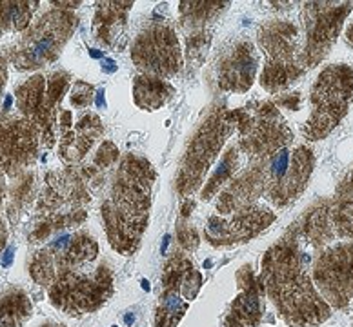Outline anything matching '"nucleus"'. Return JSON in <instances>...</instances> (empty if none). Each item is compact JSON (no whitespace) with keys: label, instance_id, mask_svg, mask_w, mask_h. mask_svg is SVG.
<instances>
[{"label":"nucleus","instance_id":"72a5a7b5","mask_svg":"<svg viewBox=\"0 0 353 327\" xmlns=\"http://www.w3.org/2000/svg\"><path fill=\"white\" fill-rule=\"evenodd\" d=\"M277 104L279 106L288 107V109L297 111L299 106H301V95H299V93H293V95H284L279 98Z\"/></svg>","mask_w":353,"mask_h":327},{"label":"nucleus","instance_id":"f704fd0d","mask_svg":"<svg viewBox=\"0 0 353 327\" xmlns=\"http://www.w3.org/2000/svg\"><path fill=\"white\" fill-rule=\"evenodd\" d=\"M6 82H8V59L0 53V101L4 95Z\"/></svg>","mask_w":353,"mask_h":327},{"label":"nucleus","instance_id":"7ed1b4c3","mask_svg":"<svg viewBox=\"0 0 353 327\" xmlns=\"http://www.w3.org/2000/svg\"><path fill=\"white\" fill-rule=\"evenodd\" d=\"M35 207V227L30 242H44L53 233L79 226L86 220V206L91 202L86 180L73 167L48 175Z\"/></svg>","mask_w":353,"mask_h":327},{"label":"nucleus","instance_id":"cd10ccee","mask_svg":"<svg viewBox=\"0 0 353 327\" xmlns=\"http://www.w3.org/2000/svg\"><path fill=\"white\" fill-rule=\"evenodd\" d=\"M239 169H241V151H239L237 146H232L226 151V155L222 156L221 164L215 169V173L206 182V186L202 189V198L212 200L213 196L219 195L228 186V182L237 175Z\"/></svg>","mask_w":353,"mask_h":327},{"label":"nucleus","instance_id":"a878e982","mask_svg":"<svg viewBox=\"0 0 353 327\" xmlns=\"http://www.w3.org/2000/svg\"><path fill=\"white\" fill-rule=\"evenodd\" d=\"M33 306L21 287H11L0 295V327H21L31 317Z\"/></svg>","mask_w":353,"mask_h":327},{"label":"nucleus","instance_id":"0eeeda50","mask_svg":"<svg viewBox=\"0 0 353 327\" xmlns=\"http://www.w3.org/2000/svg\"><path fill=\"white\" fill-rule=\"evenodd\" d=\"M312 113L303 126L306 140H323L341 124L353 102V67L332 64L321 71L312 87Z\"/></svg>","mask_w":353,"mask_h":327},{"label":"nucleus","instance_id":"1a4fd4ad","mask_svg":"<svg viewBox=\"0 0 353 327\" xmlns=\"http://www.w3.org/2000/svg\"><path fill=\"white\" fill-rule=\"evenodd\" d=\"M233 131L235 124L230 120L226 107H215L206 116L182 156L181 169L176 173L175 180L179 195L190 196L202 186L204 176Z\"/></svg>","mask_w":353,"mask_h":327},{"label":"nucleus","instance_id":"aec40b11","mask_svg":"<svg viewBox=\"0 0 353 327\" xmlns=\"http://www.w3.org/2000/svg\"><path fill=\"white\" fill-rule=\"evenodd\" d=\"M239 295L230 306L224 327H257L263 322L266 300L263 284L255 277L252 267L244 266L237 275Z\"/></svg>","mask_w":353,"mask_h":327},{"label":"nucleus","instance_id":"6ab92c4d","mask_svg":"<svg viewBox=\"0 0 353 327\" xmlns=\"http://www.w3.org/2000/svg\"><path fill=\"white\" fill-rule=\"evenodd\" d=\"M313 167H315V155L312 149L308 146H299L290 156L286 173L264 195L268 204H272L277 209H284L293 204L308 187Z\"/></svg>","mask_w":353,"mask_h":327},{"label":"nucleus","instance_id":"ea45409f","mask_svg":"<svg viewBox=\"0 0 353 327\" xmlns=\"http://www.w3.org/2000/svg\"><path fill=\"white\" fill-rule=\"evenodd\" d=\"M41 327H64V326H59V324H44V326Z\"/></svg>","mask_w":353,"mask_h":327},{"label":"nucleus","instance_id":"39448f33","mask_svg":"<svg viewBox=\"0 0 353 327\" xmlns=\"http://www.w3.org/2000/svg\"><path fill=\"white\" fill-rule=\"evenodd\" d=\"M228 116L239 131V151L252 164L270 162L293 142V131L272 102L228 111Z\"/></svg>","mask_w":353,"mask_h":327},{"label":"nucleus","instance_id":"393cba45","mask_svg":"<svg viewBox=\"0 0 353 327\" xmlns=\"http://www.w3.org/2000/svg\"><path fill=\"white\" fill-rule=\"evenodd\" d=\"M175 95V87L168 81L150 75H139L133 82V101L144 111H157L166 106Z\"/></svg>","mask_w":353,"mask_h":327},{"label":"nucleus","instance_id":"423d86ee","mask_svg":"<svg viewBox=\"0 0 353 327\" xmlns=\"http://www.w3.org/2000/svg\"><path fill=\"white\" fill-rule=\"evenodd\" d=\"M113 295V273L106 262H93L61 273L48 287L53 307L70 317L99 311Z\"/></svg>","mask_w":353,"mask_h":327},{"label":"nucleus","instance_id":"c756f323","mask_svg":"<svg viewBox=\"0 0 353 327\" xmlns=\"http://www.w3.org/2000/svg\"><path fill=\"white\" fill-rule=\"evenodd\" d=\"M117 160H119V149L115 147V144L104 142V144L99 147V151H97L93 162H91L90 171H88V180H90V176L91 178L102 176V173L115 166Z\"/></svg>","mask_w":353,"mask_h":327},{"label":"nucleus","instance_id":"4c0bfd02","mask_svg":"<svg viewBox=\"0 0 353 327\" xmlns=\"http://www.w3.org/2000/svg\"><path fill=\"white\" fill-rule=\"evenodd\" d=\"M2 169H0V206H2V200H4L6 196V184H4V175H2ZM2 217V215H0Z\"/></svg>","mask_w":353,"mask_h":327},{"label":"nucleus","instance_id":"6e6552de","mask_svg":"<svg viewBox=\"0 0 353 327\" xmlns=\"http://www.w3.org/2000/svg\"><path fill=\"white\" fill-rule=\"evenodd\" d=\"M77 24L79 19L73 11L64 8L48 11L24 31L21 41L11 48L8 59L17 70H41L61 56Z\"/></svg>","mask_w":353,"mask_h":327},{"label":"nucleus","instance_id":"2f4dec72","mask_svg":"<svg viewBox=\"0 0 353 327\" xmlns=\"http://www.w3.org/2000/svg\"><path fill=\"white\" fill-rule=\"evenodd\" d=\"M70 101L71 106L75 107V109H86V107H90L91 102H93V86L84 81L75 82V86L71 89Z\"/></svg>","mask_w":353,"mask_h":327},{"label":"nucleus","instance_id":"b1692460","mask_svg":"<svg viewBox=\"0 0 353 327\" xmlns=\"http://www.w3.org/2000/svg\"><path fill=\"white\" fill-rule=\"evenodd\" d=\"M330 206L332 202L313 207L312 211L306 213L303 224L293 235L303 238L308 246L317 247V249L332 246V242H335V235H333L332 220H330Z\"/></svg>","mask_w":353,"mask_h":327},{"label":"nucleus","instance_id":"9b49d317","mask_svg":"<svg viewBox=\"0 0 353 327\" xmlns=\"http://www.w3.org/2000/svg\"><path fill=\"white\" fill-rule=\"evenodd\" d=\"M161 286L153 326L176 327L201 291L202 275L184 253H173L162 269Z\"/></svg>","mask_w":353,"mask_h":327},{"label":"nucleus","instance_id":"c85d7f7f","mask_svg":"<svg viewBox=\"0 0 353 327\" xmlns=\"http://www.w3.org/2000/svg\"><path fill=\"white\" fill-rule=\"evenodd\" d=\"M333 235L341 240H353V200L332 202L330 206Z\"/></svg>","mask_w":353,"mask_h":327},{"label":"nucleus","instance_id":"ddd939ff","mask_svg":"<svg viewBox=\"0 0 353 327\" xmlns=\"http://www.w3.org/2000/svg\"><path fill=\"white\" fill-rule=\"evenodd\" d=\"M353 11V2H308L303 8V62L306 70L317 67L343 30Z\"/></svg>","mask_w":353,"mask_h":327},{"label":"nucleus","instance_id":"e433bc0d","mask_svg":"<svg viewBox=\"0 0 353 327\" xmlns=\"http://www.w3.org/2000/svg\"><path fill=\"white\" fill-rule=\"evenodd\" d=\"M344 41H346V44H348L350 48H353V22L348 25V28H346V33H344Z\"/></svg>","mask_w":353,"mask_h":327},{"label":"nucleus","instance_id":"7c9ffc66","mask_svg":"<svg viewBox=\"0 0 353 327\" xmlns=\"http://www.w3.org/2000/svg\"><path fill=\"white\" fill-rule=\"evenodd\" d=\"M21 178L22 180L15 186V191L11 193L10 206H8V215H10L11 222L17 220V215H19V211L26 206L28 196L31 195V189H33V175L26 173Z\"/></svg>","mask_w":353,"mask_h":327},{"label":"nucleus","instance_id":"473e14b6","mask_svg":"<svg viewBox=\"0 0 353 327\" xmlns=\"http://www.w3.org/2000/svg\"><path fill=\"white\" fill-rule=\"evenodd\" d=\"M179 238H181V246L184 247L186 251H192V249H195L199 244L197 233L193 231V229H181V233H179Z\"/></svg>","mask_w":353,"mask_h":327},{"label":"nucleus","instance_id":"bb28decb","mask_svg":"<svg viewBox=\"0 0 353 327\" xmlns=\"http://www.w3.org/2000/svg\"><path fill=\"white\" fill-rule=\"evenodd\" d=\"M39 2H0V36L26 31L31 25Z\"/></svg>","mask_w":353,"mask_h":327},{"label":"nucleus","instance_id":"c9c22d12","mask_svg":"<svg viewBox=\"0 0 353 327\" xmlns=\"http://www.w3.org/2000/svg\"><path fill=\"white\" fill-rule=\"evenodd\" d=\"M350 193H353V173L341 184V187H339V195L346 196L350 195Z\"/></svg>","mask_w":353,"mask_h":327},{"label":"nucleus","instance_id":"4be33fe9","mask_svg":"<svg viewBox=\"0 0 353 327\" xmlns=\"http://www.w3.org/2000/svg\"><path fill=\"white\" fill-rule=\"evenodd\" d=\"M133 2H99L93 19V36L99 44L117 48L119 39L124 36L128 13Z\"/></svg>","mask_w":353,"mask_h":327},{"label":"nucleus","instance_id":"a211bd4d","mask_svg":"<svg viewBox=\"0 0 353 327\" xmlns=\"http://www.w3.org/2000/svg\"><path fill=\"white\" fill-rule=\"evenodd\" d=\"M61 133V158L68 164L81 162L95 146V142L104 135V126L101 118L93 113H88L77 122H73V113L70 109L61 111L59 118Z\"/></svg>","mask_w":353,"mask_h":327},{"label":"nucleus","instance_id":"412c9836","mask_svg":"<svg viewBox=\"0 0 353 327\" xmlns=\"http://www.w3.org/2000/svg\"><path fill=\"white\" fill-rule=\"evenodd\" d=\"M259 67V55L250 41H239L219 62V87L232 93H246L253 86Z\"/></svg>","mask_w":353,"mask_h":327},{"label":"nucleus","instance_id":"2eb2a0df","mask_svg":"<svg viewBox=\"0 0 353 327\" xmlns=\"http://www.w3.org/2000/svg\"><path fill=\"white\" fill-rule=\"evenodd\" d=\"M312 280L324 298L335 309H344L353 298V244L341 242L324 247L312 267Z\"/></svg>","mask_w":353,"mask_h":327},{"label":"nucleus","instance_id":"f257e3e1","mask_svg":"<svg viewBox=\"0 0 353 327\" xmlns=\"http://www.w3.org/2000/svg\"><path fill=\"white\" fill-rule=\"evenodd\" d=\"M308 262L295 235L273 244L263 257L259 280L264 295L290 327H315L332 317V307L313 284Z\"/></svg>","mask_w":353,"mask_h":327},{"label":"nucleus","instance_id":"dca6fc26","mask_svg":"<svg viewBox=\"0 0 353 327\" xmlns=\"http://www.w3.org/2000/svg\"><path fill=\"white\" fill-rule=\"evenodd\" d=\"M41 133L24 116L0 115V169L11 178L26 175L37 160Z\"/></svg>","mask_w":353,"mask_h":327},{"label":"nucleus","instance_id":"20e7f679","mask_svg":"<svg viewBox=\"0 0 353 327\" xmlns=\"http://www.w3.org/2000/svg\"><path fill=\"white\" fill-rule=\"evenodd\" d=\"M259 45L266 64L261 86L268 93H279L295 84L306 73L303 62V31L292 21H270L259 30Z\"/></svg>","mask_w":353,"mask_h":327},{"label":"nucleus","instance_id":"5701e85b","mask_svg":"<svg viewBox=\"0 0 353 327\" xmlns=\"http://www.w3.org/2000/svg\"><path fill=\"white\" fill-rule=\"evenodd\" d=\"M181 25L186 31V39H210L206 28L217 21L226 10L228 2H181Z\"/></svg>","mask_w":353,"mask_h":327},{"label":"nucleus","instance_id":"f8f14e48","mask_svg":"<svg viewBox=\"0 0 353 327\" xmlns=\"http://www.w3.org/2000/svg\"><path fill=\"white\" fill-rule=\"evenodd\" d=\"M99 260V244L91 235L79 231L75 235H64L33 255L30 264V275L35 284L50 287L61 273L73 267L88 266Z\"/></svg>","mask_w":353,"mask_h":327},{"label":"nucleus","instance_id":"f3484780","mask_svg":"<svg viewBox=\"0 0 353 327\" xmlns=\"http://www.w3.org/2000/svg\"><path fill=\"white\" fill-rule=\"evenodd\" d=\"M275 218L277 215L270 207L253 204L228 217L215 215L210 218L204 227V237L215 247L241 246L259 237L264 229L272 226Z\"/></svg>","mask_w":353,"mask_h":327},{"label":"nucleus","instance_id":"f03ea898","mask_svg":"<svg viewBox=\"0 0 353 327\" xmlns=\"http://www.w3.org/2000/svg\"><path fill=\"white\" fill-rule=\"evenodd\" d=\"M155 169L144 156L128 153L117 167L101 213L110 246L130 257L141 246L152 209Z\"/></svg>","mask_w":353,"mask_h":327},{"label":"nucleus","instance_id":"58836bf2","mask_svg":"<svg viewBox=\"0 0 353 327\" xmlns=\"http://www.w3.org/2000/svg\"><path fill=\"white\" fill-rule=\"evenodd\" d=\"M10 260H11V249H8V251H6V260H4V266H8V264H10Z\"/></svg>","mask_w":353,"mask_h":327},{"label":"nucleus","instance_id":"9d476101","mask_svg":"<svg viewBox=\"0 0 353 327\" xmlns=\"http://www.w3.org/2000/svg\"><path fill=\"white\" fill-rule=\"evenodd\" d=\"M68 71H55L50 76L33 75L15 91L21 116L30 120L41 133V142L48 149L55 144L59 129V106L70 87Z\"/></svg>","mask_w":353,"mask_h":327},{"label":"nucleus","instance_id":"4468645a","mask_svg":"<svg viewBox=\"0 0 353 327\" xmlns=\"http://www.w3.org/2000/svg\"><path fill=\"white\" fill-rule=\"evenodd\" d=\"M133 64L142 75L168 81L182 70V51L176 31L168 22H152L137 35L132 48Z\"/></svg>","mask_w":353,"mask_h":327}]
</instances>
